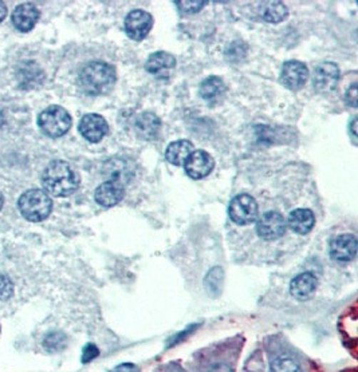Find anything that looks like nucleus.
<instances>
[{"label":"nucleus","mask_w":358,"mask_h":372,"mask_svg":"<svg viewBox=\"0 0 358 372\" xmlns=\"http://www.w3.org/2000/svg\"><path fill=\"white\" fill-rule=\"evenodd\" d=\"M77 173L63 161H54L46 167L44 186L46 192L54 197H68L78 187Z\"/></svg>","instance_id":"nucleus-1"},{"label":"nucleus","mask_w":358,"mask_h":372,"mask_svg":"<svg viewBox=\"0 0 358 372\" xmlns=\"http://www.w3.org/2000/svg\"><path fill=\"white\" fill-rule=\"evenodd\" d=\"M81 86L90 95H101L109 91L116 82V71L105 62H91L83 67L79 76Z\"/></svg>","instance_id":"nucleus-2"},{"label":"nucleus","mask_w":358,"mask_h":372,"mask_svg":"<svg viewBox=\"0 0 358 372\" xmlns=\"http://www.w3.org/2000/svg\"><path fill=\"white\" fill-rule=\"evenodd\" d=\"M18 205L23 217L33 222H39L47 219L53 208L51 198L48 197L46 192L39 189L27 190L26 193H23Z\"/></svg>","instance_id":"nucleus-3"},{"label":"nucleus","mask_w":358,"mask_h":372,"mask_svg":"<svg viewBox=\"0 0 358 372\" xmlns=\"http://www.w3.org/2000/svg\"><path fill=\"white\" fill-rule=\"evenodd\" d=\"M38 125L46 135L56 138L68 132L71 126V117L63 108L50 106L41 113Z\"/></svg>","instance_id":"nucleus-4"},{"label":"nucleus","mask_w":358,"mask_h":372,"mask_svg":"<svg viewBox=\"0 0 358 372\" xmlns=\"http://www.w3.org/2000/svg\"><path fill=\"white\" fill-rule=\"evenodd\" d=\"M228 213L237 225L252 224L257 217V202L250 195H239L230 202Z\"/></svg>","instance_id":"nucleus-5"},{"label":"nucleus","mask_w":358,"mask_h":372,"mask_svg":"<svg viewBox=\"0 0 358 372\" xmlns=\"http://www.w3.org/2000/svg\"><path fill=\"white\" fill-rule=\"evenodd\" d=\"M287 228V222L278 212H266L263 213L257 222V234L263 240H278Z\"/></svg>","instance_id":"nucleus-6"},{"label":"nucleus","mask_w":358,"mask_h":372,"mask_svg":"<svg viewBox=\"0 0 358 372\" xmlns=\"http://www.w3.org/2000/svg\"><path fill=\"white\" fill-rule=\"evenodd\" d=\"M153 18L149 12L144 10H135L129 12L125 18V33L133 41H143L152 30Z\"/></svg>","instance_id":"nucleus-7"},{"label":"nucleus","mask_w":358,"mask_h":372,"mask_svg":"<svg viewBox=\"0 0 358 372\" xmlns=\"http://www.w3.org/2000/svg\"><path fill=\"white\" fill-rule=\"evenodd\" d=\"M357 239L354 234H339L330 241L329 252L333 260L339 263L352 262L357 254Z\"/></svg>","instance_id":"nucleus-8"},{"label":"nucleus","mask_w":358,"mask_h":372,"mask_svg":"<svg viewBox=\"0 0 358 372\" xmlns=\"http://www.w3.org/2000/svg\"><path fill=\"white\" fill-rule=\"evenodd\" d=\"M339 79V68L332 62H326L314 71V88L318 93H330L337 88Z\"/></svg>","instance_id":"nucleus-9"},{"label":"nucleus","mask_w":358,"mask_h":372,"mask_svg":"<svg viewBox=\"0 0 358 372\" xmlns=\"http://www.w3.org/2000/svg\"><path fill=\"white\" fill-rule=\"evenodd\" d=\"M309 77V70L303 65L302 62L298 61H290L286 62L282 67L280 73V81L282 83L290 90H300L303 88Z\"/></svg>","instance_id":"nucleus-10"},{"label":"nucleus","mask_w":358,"mask_h":372,"mask_svg":"<svg viewBox=\"0 0 358 372\" xmlns=\"http://www.w3.org/2000/svg\"><path fill=\"white\" fill-rule=\"evenodd\" d=\"M79 133L89 143H100L108 133V123L98 114H88L79 122Z\"/></svg>","instance_id":"nucleus-11"},{"label":"nucleus","mask_w":358,"mask_h":372,"mask_svg":"<svg viewBox=\"0 0 358 372\" xmlns=\"http://www.w3.org/2000/svg\"><path fill=\"white\" fill-rule=\"evenodd\" d=\"M184 165H185V172L190 178L200 180L213 172L215 161L211 154L198 150V152H192Z\"/></svg>","instance_id":"nucleus-12"},{"label":"nucleus","mask_w":358,"mask_h":372,"mask_svg":"<svg viewBox=\"0 0 358 372\" xmlns=\"http://www.w3.org/2000/svg\"><path fill=\"white\" fill-rule=\"evenodd\" d=\"M123 197V185L118 180H111L106 181L97 187L96 190V201L105 207L111 208L117 205Z\"/></svg>","instance_id":"nucleus-13"},{"label":"nucleus","mask_w":358,"mask_h":372,"mask_svg":"<svg viewBox=\"0 0 358 372\" xmlns=\"http://www.w3.org/2000/svg\"><path fill=\"white\" fill-rule=\"evenodd\" d=\"M176 66V58L169 53L158 51L150 55L146 61L145 68L148 73L158 78H165Z\"/></svg>","instance_id":"nucleus-14"},{"label":"nucleus","mask_w":358,"mask_h":372,"mask_svg":"<svg viewBox=\"0 0 358 372\" xmlns=\"http://www.w3.org/2000/svg\"><path fill=\"white\" fill-rule=\"evenodd\" d=\"M38 18H39V12L34 6L30 3H24L22 6H18L12 14V24L19 31L27 33L34 29Z\"/></svg>","instance_id":"nucleus-15"},{"label":"nucleus","mask_w":358,"mask_h":372,"mask_svg":"<svg viewBox=\"0 0 358 372\" xmlns=\"http://www.w3.org/2000/svg\"><path fill=\"white\" fill-rule=\"evenodd\" d=\"M317 277L310 272L298 274L290 284L291 295L298 300H306L313 295L317 288Z\"/></svg>","instance_id":"nucleus-16"},{"label":"nucleus","mask_w":358,"mask_h":372,"mask_svg":"<svg viewBox=\"0 0 358 372\" xmlns=\"http://www.w3.org/2000/svg\"><path fill=\"white\" fill-rule=\"evenodd\" d=\"M289 227L297 234H307L313 229L315 219L310 209L300 208L292 210L289 216Z\"/></svg>","instance_id":"nucleus-17"},{"label":"nucleus","mask_w":358,"mask_h":372,"mask_svg":"<svg viewBox=\"0 0 358 372\" xmlns=\"http://www.w3.org/2000/svg\"><path fill=\"white\" fill-rule=\"evenodd\" d=\"M192 152H193V145L187 140H180L169 145L165 152V157L169 164L181 166L185 164Z\"/></svg>","instance_id":"nucleus-18"},{"label":"nucleus","mask_w":358,"mask_h":372,"mask_svg":"<svg viewBox=\"0 0 358 372\" xmlns=\"http://www.w3.org/2000/svg\"><path fill=\"white\" fill-rule=\"evenodd\" d=\"M160 128H161V122L152 113H144L135 120L137 132L145 140L156 138Z\"/></svg>","instance_id":"nucleus-19"},{"label":"nucleus","mask_w":358,"mask_h":372,"mask_svg":"<svg viewBox=\"0 0 358 372\" xmlns=\"http://www.w3.org/2000/svg\"><path fill=\"white\" fill-rule=\"evenodd\" d=\"M200 95L205 100H215L222 97L225 91V85L219 77H210L204 79L200 85Z\"/></svg>","instance_id":"nucleus-20"},{"label":"nucleus","mask_w":358,"mask_h":372,"mask_svg":"<svg viewBox=\"0 0 358 372\" xmlns=\"http://www.w3.org/2000/svg\"><path fill=\"white\" fill-rule=\"evenodd\" d=\"M262 18L269 23L282 22L287 16V9L280 1L263 3V9L260 11Z\"/></svg>","instance_id":"nucleus-21"},{"label":"nucleus","mask_w":358,"mask_h":372,"mask_svg":"<svg viewBox=\"0 0 358 372\" xmlns=\"http://www.w3.org/2000/svg\"><path fill=\"white\" fill-rule=\"evenodd\" d=\"M271 372H302V367L290 355H280L271 361Z\"/></svg>","instance_id":"nucleus-22"},{"label":"nucleus","mask_w":358,"mask_h":372,"mask_svg":"<svg viewBox=\"0 0 358 372\" xmlns=\"http://www.w3.org/2000/svg\"><path fill=\"white\" fill-rule=\"evenodd\" d=\"M176 6L179 7L180 12L184 15H190V14H196L200 11L203 7L205 6V1H176Z\"/></svg>","instance_id":"nucleus-23"},{"label":"nucleus","mask_w":358,"mask_h":372,"mask_svg":"<svg viewBox=\"0 0 358 372\" xmlns=\"http://www.w3.org/2000/svg\"><path fill=\"white\" fill-rule=\"evenodd\" d=\"M65 340H66V338L59 332L48 334L45 338L46 348L54 351L61 350L65 346Z\"/></svg>","instance_id":"nucleus-24"},{"label":"nucleus","mask_w":358,"mask_h":372,"mask_svg":"<svg viewBox=\"0 0 358 372\" xmlns=\"http://www.w3.org/2000/svg\"><path fill=\"white\" fill-rule=\"evenodd\" d=\"M14 294V285L7 276H0V300H9Z\"/></svg>","instance_id":"nucleus-25"},{"label":"nucleus","mask_w":358,"mask_h":372,"mask_svg":"<svg viewBox=\"0 0 358 372\" xmlns=\"http://www.w3.org/2000/svg\"><path fill=\"white\" fill-rule=\"evenodd\" d=\"M97 356H98V348L96 346H93V344H88L83 348V352H82V361L83 363H89V361H93Z\"/></svg>","instance_id":"nucleus-26"},{"label":"nucleus","mask_w":358,"mask_h":372,"mask_svg":"<svg viewBox=\"0 0 358 372\" xmlns=\"http://www.w3.org/2000/svg\"><path fill=\"white\" fill-rule=\"evenodd\" d=\"M347 102L352 108H357V85L353 83L347 91Z\"/></svg>","instance_id":"nucleus-27"},{"label":"nucleus","mask_w":358,"mask_h":372,"mask_svg":"<svg viewBox=\"0 0 358 372\" xmlns=\"http://www.w3.org/2000/svg\"><path fill=\"white\" fill-rule=\"evenodd\" d=\"M116 372H135L137 371V367L133 366V364H131V363H125V364H121V366H118L116 370Z\"/></svg>","instance_id":"nucleus-28"},{"label":"nucleus","mask_w":358,"mask_h":372,"mask_svg":"<svg viewBox=\"0 0 358 372\" xmlns=\"http://www.w3.org/2000/svg\"><path fill=\"white\" fill-rule=\"evenodd\" d=\"M208 372H234L232 371V368L230 367V366H227V364H216V366H213V368L210 370Z\"/></svg>","instance_id":"nucleus-29"},{"label":"nucleus","mask_w":358,"mask_h":372,"mask_svg":"<svg viewBox=\"0 0 358 372\" xmlns=\"http://www.w3.org/2000/svg\"><path fill=\"white\" fill-rule=\"evenodd\" d=\"M6 15H7V7L3 1H0V22L6 18Z\"/></svg>","instance_id":"nucleus-30"},{"label":"nucleus","mask_w":358,"mask_h":372,"mask_svg":"<svg viewBox=\"0 0 358 372\" xmlns=\"http://www.w3.org/2000/svg\"><path fill=\"white\" fill-rule=\"evenodd\" d=\"M3 207V196H1V193H0V209Z\"/></svg>","instance_id":"nucleus-31"}]
</instances>
